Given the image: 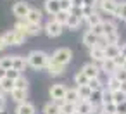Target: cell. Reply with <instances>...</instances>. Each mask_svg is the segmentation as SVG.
Segmentation results:
<instances>
[{"label": "cell", "instance_id": "cell-1", "mask_svg": "<svg viewBox=\"0 0 126 114\" xmlns=\"http://www.w3.org/2000/svg\"><path fill=\"white\" fill-rule=\"evenodd\" d=\"M26 61H28V66H31L33 69H45L50 61V55L43 50H31L26 55Z\"/></svg>", "mask_w": 126, "mask_h": 114}, {"label": "cell", "instance_id": "cell-2", "mask_svg": "<svg viewBox=\"0 0 126 114\" xmlns=\"http://www.w3.org/2000/svg\"><path fill=\"white\" fill-rule=\"evenodd\" d=\"M14 31H19V33H23L26 36H35V35H40L42 28H40V24L28 23L26 19H17V23L14 24Z\"/></svg>", "mask_w": 126, "mask_h": 114}, {"label": "cell", "instance_id": "cell-3", "mask_svg": "<svg viewBox=\"0 0 126 114\" xmlns=\"http://www.w3.org/2000/svg\"><path fill=\"white\" fill-rule=\"evenodd\" d=\"M71 59H73V52H71V49H66V47L57 49V50L50 55V61L57 62V64H62V66L69 64V62H71Z\"/></svg>", "mask_w": 126, "mask_h": 114}, {"label": "cell", "instance_id": "cell-4", "mask_svg": "<svg viewBox=\"0 0 126 114\" xmlns=\"http://www.w3.org/2000/svg\"><path fill=\"white\" fill-rule=\"evenodd\" d=\"M2 36H4V42L7 43V47H9V45H23L24 40H26V35H23V33H19V31H14V30L4 33Z\"/></svg>", "mask_w": 126, "mask_h": 114}, {"label": "cell", "instance_id": "cell-5", "mask_svg": "<svg viewBox=\"0 0 126 114\" xmlns=\"http://www.w3.org/2000/svg\"><path fill=\"white\" fill-rule=\"evenodd\" d=\"M62 24H59L57 21H54V19H50V21H47L45 23V26H43V31L47 33V36H50V38H55V36H59L61 33H62Z\"/></svg>", "mask_w": 126, "mask_h": 114}, {"label": "cell", "instance_id": "cell-6", "mask_svg": "<svg viewBox=\"0 0 126 114\" xmlns=\"http://www.w3.org/2000/svg\"><path fill=\"white\" fill-rule=\"evenodd\" d=\"M66 86L62 83H55L50 86V97H52V102H57V100H64L66 97Z\"/></svg>", "mask_w": 126, "mask_h": 114}, {"label": "cell", "instance_id": "cell-7", "mask_svg": "<svg viewBox=\"0 0 126 114\" xmlns=\"http://www.w3.org/2000/svg\"><path fill=\"white\" fill-rule=\"evenodd\" d=\"M30 9H31V7H30L26 2H16V4L12 5V14H14L17 19H24V17L28 16Z\"/></svg>", "mask_w": 126, "mask_h": 114}, {"label": "cell", "instance_id": "cell-8", "mask_svg": "<svg viewBox=\"0 0 126 114\" xmlns=\"http://www.w3.org/2000/svg\"><path fill=\"white\" fill-rule=\"evenodd\" d=\"M81 71L86 74V78H88V80L98 78V74H100V67H98L95 62H88V64H85V66L81 67Z\"/></svg>", "mask_w": 126, "mask_h": 114}, {"label": "cell", "instance_id": "cell-9", "mask_svg": "<svg viewBox=\"0 0 126 114\" xmlns=\"http://www.w3.org/2000/svg\"><path fill=\"white\" fill-rule=\"evenodd\" d=\"M45 69H47V73H48L50 76H62L64 71H66V66L57 64V62H54V61H48V64H47Z\"/></svg>", "mask_w": 126, "mask_h": 114}, {"label": "cell", "instance_id": "cell-10", "mask_svg": "<svg viewBox=\"0 0 126 114\" xmlns=\"http://www.w3.org/2000/svg\"><path fill=\"white\" fill-rule=\"evenodd\" d=\"M76 112H79V114H92V112H97V107H93V104L90 100H79L76 104Z\"/></svg>", "mask_w": 126, "mask_h": 114}, {"label": "cell", "instance_id": "cell-11", "mask_svg": "<svg viewBox=\"0 0 126 114\" xmlns=\"http://www.w3.org/2000/svg\"><path fill=\"white\" fill-rule=\"evenodd\" d=\"M98 7H100L104 12L114 16V12H116V9H117V2H116V0H102V2H98Z\"/></svg>", "mask_w": 126, "mask_h": 114}, {"label": "cell", "instance_id": "cell-12", "mask_svg": "<svg viewBox=\"0 0 126 114\" xmlns=\"http://www.w3.org/2000/svg\"><path fill=\"white\" fill-rule=\"evenodd\" d=\"M42 11L40 9H35V7H31L30 9V12H28V16L24 17L28 23H31V24H40V21H42Z\"/></svg>", "mask_w": 126, "mask_h": 114}, {"label": "cell", "instance_id": "cell-13", "mask_svg": "<svg viewBox=\"0 0 126 114\" xmlns=\"http://www.w3.org/2000/svg\"><path fill=\"white\" fill-rule=\"evenodd\" d=\"M90 57H92V61L93 62H104L105 61V52H104V49L102 47H93V49H90Z\"/></svg>", "mask_w": 126, "mask_h": 114}, {"label": "cell", "instance_id": "cell-14", "mask_svg": "<svg viewBox=\"0 0 126 114\" xmlns=\"http://www.w3.org/2000/svg\"><path fill=\"white\" fill-rule=\"evenodd\" d=\"M61 11V4H59V0H45V12L50 14L52 17Z\"/></svg>", "mask_w": 126, "mask_h": 114}, {"label": "cell", "instance_id": "cell-15", "mask_svg": "<svg viewBox=\"0 0 126 114\" xmlns=\"http://www.w3.org/2000/svg\"><path fill=\"white\" fill-rule=\"evenodd\" d=\"M81 98H79V93H78V88H67L66 90V97H64V102L67 104H78Z\"/></svg>", "mask_w": 126, "mask_h": 114}, {"label": "cell", "instance_id": "cell-16", "mask_svg": "<svg viewBox=\"0 0 126 114\" xmlns=\"http://www.w3.org/2000/svg\"><path fill=\"white\" fill-rule=\"evenodd\" d=\"M97 42H98V36H95V35H93L90 30L83 33V45H85V47L93 49V47L97 45Z\"/></svg>", "mask_w": 126, "mask_h": 114}, {"label": "cell", "instance_id": "cell-17", "mask_svg": "<svg viewBox=\"0 0 126 114\" xmlns=\"http://www.w3.org/2000/svg\"><path fill=\"white\" fill-rule=\"evenodd\" d=\"M26 66H28L26 57H23V55H12V67L14 69H17L19 73H23L26 69Z\"/></svg>", "mask_w": 126, "mask_h": 114}, {"label": "cell", "instance_id": "cell-18", "mask_svg": "<svg viewBox=\"0 0 126 114\" xmlns=\"http://www.w3.org/2000/svg\"><path fill=\"white\" fill-rule=\"evenodd\" d=\"M100 71H104L105 74H109V76H112L116 71H117V66L114 64V61L112 59H105L102 64H100Z\"/></svg>", "mask_w": 126, "mask_h": 114}, {"label": "cell", "instance_id": "cell-19", "mask_svg": "<svg viewBox=\"0 0 126 114\" xmlns=\"http://www.w3.org/2000/svg\"><path fill=\"white\" fill-rule=\"evenodd\" d=\"M16 114H36V109L31 102H23V104L17 105Z\"/></svg>", "mask_w": 126, "mask_h": 114}, {"label": "cell", "instance_id": "cell-20", "mask_svg": "<svg viewBox=\"0 0 126 114\" xmlns=\"http://www.w3.org/2000/svg\"><path fill=\"white\" fill-rule=\"evenodd\" d=\"M11 95H12V100H16L17 104L28 102V100H26V98H28V90H19V88H14V90L11 92Z\"/></svg>", "mask_w": 126, "mask_h": 114}, {"label": "cell", "instance_id": "cell-21", "mask_svg": "<svg viewBox=\"0 0 126 114\" xmlns=\"http://www.w3.org/2000/svg\"><path fill=\"white\" fill-rule=\"evenodd\" d=\"M104 52H105V59H116L121 54V45H107Z\"/></svg>", "mask_w": 126, "mask_h": 114}, {"label": "cell", "instance_id": "cell-22", "mask_svg": "<svg viewBox=\"0 0 126 114\" xmlns=\"http://www.w3.org/2000/svg\"><path fill=\"white\" fill-rule=\"evenodd\" d=\"M102 100H104V90H93L90 95V102L93 104V107H102Z\"/></svg>", "mask_w": 126, "mask_h": 114}, {"label": "cell", "instance_id": "cell-23", "mask_svg": "<svg viewBox=\"0 0 126 114\" xmlns=\"http://www.w3.org/2000/svg\"><path fill=\"white\" fill-rule=\"evenodd\" d=\"M117 90H121V81L112 74V76H109L107 78V92H117Z\"/></svg>", "mask_w": 126, "mask_h": 114}, {"label": "cell", "instance_id": "cell-24", "mask_svg": "<svg viewBox=\"0 0 126 114\" xmlns=\"http://www.w3.org/2000/svg\"><path fill=\"white\" fill-rule=\"evenodd\" d=\"M104 36H109V35H114L117 33V24L114 21H104Z\"/></svg>", "mask_w": 126, "mask_h": 114}, {"label": "cell", "instance_id": "cell-25", "mask_svg": "<svg viewBox=\"0 0 126 114\" xmlns=\"http://www.w3.org/2000/svg\"><path fill=\"white\" fill-rule=\"evenodd\" d=\"M69 14H71V12H67V11H59L52 19H54V21H57L59 24L66 26V23H67V19H69Z\"/></svg>", "mask_w": 126, "mask_h": 114}, {"label": "cell", "instance_id": "cell-26", "mask_svg": "<svg viewBox=\"0 0 126 114\" xmlns=\"http://www.w3.org/2000/svg\"><path fill=\"white\" fill-rule=\"evenodd\" d=\"M79 24H81V19H79L78 16H74V14H69V19H67V23H66V28H69V30H78Z\"/></svg>", "mask_w": 126, "mask_h": 114}, {"label": "cell", "instance_id": "cell-27", "mask_svg": "<svg viewBox=\"0 0 126 114\" xmlns=\"http://www.w3.org/2000/svg\"><path fill=\"white\" fill-rule=\"evenodd\" d=\"M114 16H116L117 19H121V21L126 23V2H121V4L117 2V9H116Z\"/></svg>", "mask_w": 126, "mask_h": 114}, {"label": "cell", "instance_id": "cell-28", "mask_svg": "<svg viewBox=\"0 0 126 114\" xmlns=\"http://www.w3.org/2000/svg\"><path fill=\"white\" fill-rule=\"evenodd\" d=\"M88 78H86V74L83 73V71H78L76 74H74V83L78 85V86H85V85H88Z\"/></svg>", "mask_w": 126, "mask_h": 114}, {"label": "cell", "instance_id": "cell-29", "mask_svg": "<svg viewBox=\"0 0 126 114\" xmlns=\"http://www.w3.org/2000/svg\"><path fill=\"white\" fill-rule=\"evenodd\" d=\"M78 88V93H79V98L81 100H90V95H92V88L88 85L85 86H76Z\"/></svg>", "mask_w": 126, "mask_h": 114}, {"label": "cell", "instance_id": "cell-30", "mask_svg": "<svg viewBox=\"0 0 126 114\" xmlns=\"http://www.w3.org/2000/svg\"><path fill=\"white\" fill-rule=\"evenodd\" d=\"M43 114H61V107L55 105L54 102H48L43 105Z\"/></svg>", "mask_w": 126, "mask_h": 114}, {"label": "cell", "instance_id": "cell-31", "mask_svg": "<svg viewBox=\"0 0 126 114\" xmlns=\"http://www.w3.org/2000/svg\"><path fill=\"white\" fill-rule=\"evenodd\" d=\"M0 88H2L4 90V93L5 92H12L14 90V81L12 80H9V78H4V80H0Z\"/></svg>", "mask_w": 126, "mask_h": 114}, {"label": "cell", "instance_id": "cell-32", "mask_svg": "<svg viewBox=\"0 0 126 114\" xmlns=\"http://www.w3.org/2000/svg\"><path fill=\"white\" fill-rule=\"evenodd\" d=\"M0 67L9 71L12 69V55H4V57H0Z\"/></svg>", "mask_w": 126, "mask_h": 114}, {"label": "cell", "instance_id": "cell-33", "mask_svg": "<svg viewBox=\"0 0 126 114\" xmlns=\"http://www.w3.org/2000/svg\"><path fill=\"white\" fill-rule=\"evenodd\" d=\"M104 19H102V16L98 14V12H95V14H92L88 19H86V23H88V28H92V26H95V24H100Z\"/></svg>", "mask_w": 126, "mask_h": 114}, {"label": "cell", "instance_id": "cell-34", "mask_svg": "<svg viewBox=\"0 0 126 114\" xmlns=\"http://www.w3.org/2000/svg\"><path fill=\"white\" fill-rule=\"evenodd\" d=\"M112 100H114V104H116V105H119V104L126 102V93H123L121 90H117V92H114V93H112Z\"/></svg>", "mask_w": 126, "mask_h": 114}, {"label": "cell", "instance_id": "cell-35", "mask_svg": "<svg viewBox=\"0 0 126 114\" xmlns=\"http://www.w3.org/2000/svg\"><path fill=\"white\" fill-rule=\"evenodd\" d=\"M74 112H76V105H74V104H67V102L62 104L61 114H74Z\"/></svg>", "mask_w": 126, "mask_h": 114}, {"label": "cell", "instance_id": "cell-36", "mask_svg": "<svg viewBox=\"0 0 126 114\" xmlns=\"http://www.w3.org/2000/svg\"><path fill=\"white\" fill-rule=\"evenodd\" d=\"M88 86L92 88V92H93V90H104V85H102L100 78H93V80H90V81H88Z\"/></svg>", "mask_w": 126, "mask_h": 114}, {"label": "cell", "instance_id": "cell-37", "mask_svg": "<svg viewBox=\"0 0 126 114\" xmlns=\"http://www.w3.org/2000/svg\"><path fill=\"white\" fill-rule=\"evenodd\" d=\"M102 23H104V21H102ZM102 23H100V24H95V26H92V28H88V30H90L95 36H98V38L104 36V24H102Z\"/></svg>", "mask_w": 126, "mask_h": 114}, {"label": "cell", "instance_id": "cell-38", "mask_svg": "<svg viewBox=\"0 0 126 114\" xmlns=\"http://www.w3.org/2000/svg\"><path fill=\"white\" fill-rule=\"evenodd\" d=\"M21 76H23V73H19V71H17V69H14V67H12V69H9V71H7V74H5V78H9V80H12V81H17Z\"/></svg>", "mask_w": 126, "mask_h": 114}, {"label": "cell", "instance_id": "cell-39", "mask_svg": "<svg viewBox=\"0 0 126 114\" xmlns=\"http://www.w3.org/2000/svg\"><path fill=\"white\" fill-rule=\"evenodd\" d=\"M14 88H19V90H28V80L24 76H21L17 81H14Z\"/></svg>", "mask_w": 126, "mask_h": 114}, {"label": "cell", "instance_id": "cell-40", "mask_svg": "<svg viewBox=\"0 0 126 114\" xmlns=\"http://www.w3.org/2000/svg\"><path fill=\"white\" fill-rule=\"evenodd\" d=\"M105 40H107V45H119V33L109 35V36H105Z\"/></svg>", "mask_w": 126, "mask_h": 114}, {"label": "cell", "instance_id": "cell-41", "mask_svg": "<svg viewBox=\"0 0 126 114\" xmlns=\"http://www.w3.org/2000/svg\"><path fill=\"white\" fill-rule=\"evenodd\" d=\"M114 76L121 81V83H124L126 81V69H123V67H117V71L114 73Z\"/></svg>", "mask_w": 126, "mask_h": 114}, {"label": "cell", "instance_id": "cell-42", "mask_svg": "<svg viewBox=\"0 0 126 114\" xmlns=\"http://www.w3.org/2000/svg\"><path fill=\"white\" fill-rule=\"evenodd\" d=\"M95 12H97V11L92 9V7H81V14H83V19H85V21H86L92 14H95Z\"/></svg>", "mask_w": 126, "mask_h": 114}, {"label": "cell", "instance_id": "cell-43", "mask_svg": "<svg viewBox=\"0 0 126 114\" xmlns=\"http://www.w3.org/2000/svg\"><path fill=\"white\" fill-rule=\"evenodd\" d=\"M107 104H114V100H112V92L104 90V100H102V105H107Z\"/></svg>", "mask_w": 126, "mask_h": 114}, {"label": "cell", "instance_id": "cell-44", "mask_svg": "<svg viewBox=\"0 0 126 114\" xmlns=\"http://www.w3.org/2000/svg\"><path fill=\"white\" fill-rule=\"evenodd\" d=\"M59 4H61V11H67V12H71V9H73L71 0H59Z\"/></svg>", "mask_w": 126, "mask_h": 114}, {"label": "cell", "instance_id": "cell-45", "mask_svg": "<svg viewBox=\"0 0 126 114\" xmlns=\"http://www.w3.org/2000/svg\"><path fill=\"white\" fill-rule=\"evenodd\" d=\"M112 61H114V64H116L117 67H123V66H124V62H126V57H123V55L119 54V55H117L116 59H112Z\"/></svg>", "mask_w": 126, "mask_h": 114}, {"label": "cell", "instance_id": "cell-46", "mask_svg": "<svg viewBox=\"0 0 126 114\" xmlns=\"http://www.w3.org/2000/svg\"><path fill=\"white\" fill-rule=\"evenodd\" d=\"M98 2L97 0H83V7H92V9H97Z\"/></svg>", "mask_w": 126, "mask_h": 114}, {"label": "cell", "instance_id": "cell-47", "mask_svg": "<svg viewBox=\"0 0 126 114\" xmlns=\"http://www.w3.org/2000/svg\"><path fill=\"white\" fill-rule=\"evenodd\" d=\"M73 4V9H81L83 7V0H71Z\"/></svg>", "mask_w": 126, "mask_h": 114}, {"label": "cell", "instance_id": "cell-48", "mask_svg": "<svg viewBox=\"0 0 126 114\" xmlns=\"http://www.w3.org/2000/svg\"><path fill=\"white\" fill-rule=\"evenodd\" d=\"M117 112L126 114V102H123V104H119V105H117Z\"/></svg>", "mask_w": 126, "mask_h": 114}, {"label": "cell", "instance_id": "cell-49", "mask_svg": "<svg viewBox=\"0 0 126 114\" xmlns=\"http://www.w3.org/2000/svg\"><path fill=\"white\" fill-rule=\"evenodd\" d=\"M0 111H5V97L0 95Z\"/></svg>", "mask_w": 126, "mask_h": 114}, {"label": "cell", "instance_id": "cell-50", "mask_svg": "<svg viewBox=\"0 0 126 114\" xmlns=\"http://www.w3.org/2000/svg\"><path fill=\"white\" fill-rule=\"evenodd\" d=\"M5 47H7V43L4 42V36H0V52H2V50H4Z\"/></svg>", "mask_w": 126, "mask_h": 114}, {"label": "cell", "instance_id": "cell-51", "mask_svg": "<svg viewBox=\"0 0 126 114\" xmlns=\"http://www.w3.org/2000/svg\"><path fill=\"white\" fill-rule=\"evenodd\" d=\"M121 55H123V57H126V43H123V45H121Z\"/></svg>", "mask_w": 126, "mask_h": 114}, {"label": "cell", "instance_id": "cell-52", "mask_svg": "<svg viewBox=\"0 0 126 114\" xmlns=\"http://www.w3.org/2000/svg\"><path fill=\"white\" fill-rule=\"evenodd\" d=\"M5 74H7V71L0 67V80H4V78H5Z\"/></svg>", "mask_w": 126, "mask_h": 114}, {"label": "cell", "instance_id": "cell-53", "mask_svg": "<svg viewBox=\"0 0 126 114\" xmlns=\"http://www.w3.org/2000/svg\"><path fill=\"white\" fill-rule=\"evenodd\" d=\"M121 92H123V93H126V81H124V83H121Z\"/></svg>", "mask_w": 126, "mask_h": 114}, {"label": "cell", "instance_id": "cell-54", "mask_svg": "<svg viewBox=\"0 0 126 114\" xmlns=\"http://www.w3.org/2000/svg\"><path fill=\"white\" fill-rule=\"evenodd\" d=\"M0 95H4V90H2V88H0Z\"/></svg>", "mask_w": 126, "mask_h": 114}, {"label": "cell", "instance_id": "cell-55", "mask_svg": "<svg viewBox=\"0 0 126 114\" xmlns=\"http://www.w3.org/2000/svg\"><path fill=\"white\" fill-rule=\"evenodd\" d=\"M123 69H126V62H124V66H123Z\"/></svg>", "mask_w": 126, "mask_h": 114}, {"label": "cell", "instance_id": "cell-56", "mask_svg": "<svg viewBox=\"0 0 126 114\" xmlns=\"http://www.w3.org/2000/svg\"><path fill=\"white\" fill-rule=\"evenodd\" d=\"M0 114H5V112H4V111H0Z\"/></svg>", "mask_w": 126, "mask_h": 114}, {"label": "cell", "instance_id": "cell-57", "mask_svg": "<svg viewBox=\"0 0 126 114\" xmlns=\"http://www.w3.org/2000/svg\"><path fill=\"white\" fill-rule=\"evenodd\" d=\"M92 114H100V112H92Z\"/></svg>", "mask_w": 126, "mask_h": 114}, {"label": "cell", "instance_id": "cell-58", "mask_svg": "<svg viewBox=\"0 0 126 114\" xmlns=\"http://www.w3.org/2000/svg\"><path fill=\"white\" fill-rule=\"evenodd\" d=\"M97 2H102V0H97Z\"/></svg>", "mask_w": 126, "mask_h": 114}, {"label": "cell", "instance_id": "cell-59", "mask_svg": "<svg viewBox=\"0 0 126 114\" xmlns=\"http://www.w3.org/2000/svg\"><path fill=\"white\" fill-rule=\"evenodd\" d=\"M116 114H121V112H116Z\"/></svg>", "mask_w": 126, "mask_h": 114}, {"label": "cell", "instance_id": "cell-60", "mask_svg": "<svg viewBox=\"0 0 126 114\" xmlns=\"http://www.w3.org/2000/svg\"><path fill=\"white\" fill-rule=\"evenodd\" d=\"M74 114H79V112H74Z\"/></svg>", "mask_w": 126, "mask_h": 114}]
</instances>
